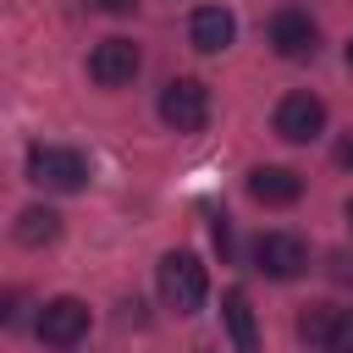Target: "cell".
Here are the masks:
<instances>
[{"instance_id":"1","label":"cell","mask_w":353,"mask_h":353,"mask_svg":"<svg viewBox=\"0 0 353 353\" xmlns=\"http://www.w3.org/2000/svg\"><path fill=\"white\" fill-rule=\"evenodd\" d=\"M160 298H165L176 314H199V309H204V298H210V276H204L199 254L171 248V254L160 259Z\"/></svg>"},{"instance_id":"2","label":"cell","mask_w":353,"mask_h":353,"mask_svg":"<svg viewBox=\"0 0 353 353\" xmlns=\"http://www.w3.org/2000/svg\"><path fill=\"white\" fill-rule=\"evenodd\" d=\"M28 176L39 188H55V193H77L88 182V160L77 149H61V143H33L28 149Z\"/></svg>"},{"instance_id":"3","label":"cell","mask_w":353,"mask_h":353,"mask_svg":"<svg viewBox=\"0 0 353 353\" xmlns=\"http://www.w3.org/2000/svg\"><path fill=\"white\" fill-rule=\"evenodd\" d=\"M160 121L176 132H199L210 121V88L199 77H171L160 88Z\"/></svg>"},{"instance_id":"4","label":"cell","mask_w":353,"mask_h":353,"mask_svg":"<svg viewBox=\"0 0 353 353\" xmlns=\"http://www.w3.org/2000/svg\"><path fill=\"white\" fill-rule=\"evenodd\" d=\"M88 336V303L83 298H50L39 309V342L50 347H77Z\"/></svg>"},{"instance_id":"5","label":"cell","mask_w":353,"mask_h":353,"mask_svg":"<svg viewBox=\"0 0 353 353\" xmlns=\"http://www.w3.org/2000/svg\"><path fill=\"white\" fill-rule=\"evenodd\" d=\"M254 265H259L265 276H276V281H292V276L309 270V248H303L292 232H265V237L254 243Z\"/></svg>"},{"instance_id":"6","label":"cell","mask_w":353,"mask_h":353,"mask_svg":"<svg viewBox=\"0 0 353 353\" xmlns=\"http://www.w3.org/2000/svg\"><path fill=\"white\" fill-rule=\"evenodd\" d=\"M88 77L99 88H121L138 77V44L132 39H99L94 55H88Z\"/></svg>"},{"instance_id":"7","label":"cell","mask_w":353,"mask_h":353,"mask_svg":"<svg viewBox=\"0 0 353 353\" xmlns=\"http://www.w3.org/2000/svg\"><path fill=\"white\" fill-rule=\"evenodd\" d=\"M276 132H281L287 143H314V138L325 132V105H320L314 94H287V99L276 105Z\"/></svg>"},{"instance_id":"8","label":"cell","mask_w":353,"mask_h":353,"mask_svg":"<svg viewBox=\"0 0 353 353\" xmlns=\"http://www.w3.org/2000/svg\"><path fill=\"white\" fill-rule=\"evenodd\" d=\"M270 44H276V55H287V61H309V55L320 50V28L309 22V11H276Z\"/></svg>"},{"instance_id":"9","label":"cell","mask_w":353,"mask_h":353,"mask_svg":"<svg viewBox=\"0 0 353 353\" xmlns=\"http://www.w3.org/2000/svg\"><path fill=\"white\" fill-rule=\"evenodd\" d=\"M188 39H193V50L221 55V50L237 39V17H232L226 6H199V11H193V22H188Z\"/></svg>"},{"instance_id":"10","label":"cell","mask_w":353,"mask_h":353,"mask_svg":"<svg viewBox=\"0 0 353 353\" xmlns=\"http://www.w3.org/2000/svg\"><path fill=\"white\" fill-rule=\"evenodd\" d=\"M248 193H254L259 204L281 210V204H298L303 176H298V171H287V165H254V171H248Z\"/></svg>"},{"instance_id":"11","label":"cell","mask_w":353,"mask_h":353,"mask_svg":"<svg viewBox=\"0 0 353 353\" xmlns=\"http://www.w3.org/2000/svg\"><path fill=\"white\" fill-rule=\"evenodd\" d=\"M221 314H226V331H232V347L237 353H259V331H254V309H248V292L232 287L221 298Z\"/></svg>"},{"instance_id":"12","label":"cell","mask_w":353,"mask_h":353,"mask_svg":"<svg viewBox=\"0 0 353 353\" xmlns=\"http://www.w3.org/2000/svg\"><path fill=\"white\" fill-rule=\"evenodd\" d=\"M61 237V215L50 210V204H28L22 215H17V243L22 248H44V243H55Z\"/></svg>"},{"instance_id":"13","label":"cell","mask_w":353,"mask_h":353,"mask_svg":"<svg viewBox=\"0 0 353 353\" xmlns=\"http://www.w3.org/2000/svg\"><path fill=\"white\" fill-rule=\"evenodd\" d=\"M336 314H342V309H331V303H309V309L298 314V336H303L309 347H325L331 331H336Z\"/></svg>"},{"instance_id":"14","label":"cell","mask_w":353,"mask_h":353,"mask_svg":"<svg viewBox=\"0 0 353 353\" xmlns=\"http://www.w3.org/2000/svg\"><path fill=\"white\" fill-rule=\"evenodd\" d=\"M325 353H353V309H342V314H336V331H331Z\"/></svg>"},{"instance_id":"15","label":"cell","mask_w":353,"mask_h":353,"mask_svg":"<svg viewBox=\"0 0 353 353\" xmlns=\"http://www.w3.org/2000/svg\"><path fill=\"white\" fill-rule=\"evenodd\" d=\"M138 0H94V11H110V17H127Z\"/></svg>"},{"instance_id":"16","label":"cell","mask_w":353,"mask_h":353,"mask_svg":"<svg viewBox=\"0 0 353 353\" xmlns=\"http://www.w3.org/2000/svg\"><path fill=\"white\" fill-rule=\"evenodd\" d=\"M331 276H336V281H347V276H353V259H347V254H336V259H331Z\"/></svg>"},{"instance_id":"17","label":"cell","mask_w":353,"mask_h":353,"mask_svg":"<svg viewBox=\"0 0 353 353\" xmlns=\"http://www.w3.org/2000/svg\"><path fill=\"white\" fill-rule=\"evenodd\" d=\"M342 165H347V171H353V138H347V143H342Z\"/></svg>"},{"instance_id":"18","label":"cell","mask_w":353,"mask_h":353,"mask_svg":"<svg viewBox=\"0 0 353 353\" xmlns=\"http://www.w3.org/2000/svg\"><path fill=\"white\" fill-rule=\"evenodd\" d=\"M347 66H353V39H347Z\"/></svg>"},{"instance_id":"19","label":"cell","mask_w":353,"mask_h":353,"mask_svg":"<svg viewBox=\"0 0 353 353\" xmlns=\"http://www.w3.org/2000/svg\"><path fill=\"white\" fill-rule=\"evenodd\" d=\"M347 221H353V199H347Z\"/></svg>"}]
</instances>
